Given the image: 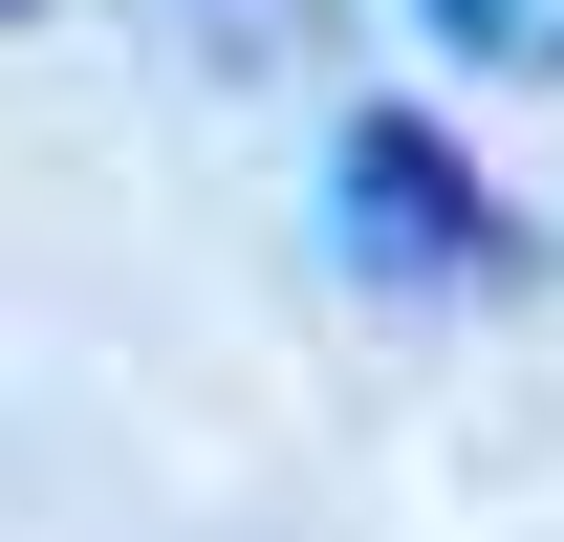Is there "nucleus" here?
Masks as SVG:
<instances>
[{
  "label": "nucleus",
  "mask_w": 564,
  "mask_h": 542,
  "mask_svg": "<svg viewBox=\"0 0 564 542\" xmlns=\"http://www.w3.org/2000/svg\"><path fill=\"white\" fill-rule=\"evenodd\" d=\"M326 239H348L369 282H413V304H478V282H521V217L456 174V131H413V109H348L326 131Z\"/></svg>",
  "instance_id": "obj_1"
},
{
  "label": "nucleus",
  "mask_w": 564,
  "mask_h": 542,
  "mask_svg": "<svg viewBox=\"0 0 564 542\" xmlns=\"http://www.w3.org/2000/svg\"><path fill=\"white\" fill-rule=\"evenodd\" d=\"M0 22H22V0H0Z\"/></svg>",
  "instance_id": "obj_4"
},
{
  "label": "nucleus",
  "mask_w": 564,
  "mask_h": 542,
  "mask_svg": "<svg viewBox=\"0 0 564 542\" xmlns=\"http://www.w3.org/2000/svg\"><path fill=\"white\" fill-rule=\"evenodd\" d=\"M413 22H434L478 87H564V0H413Z\"/></svg>",
  "instance_id": "obj_3"
},
{
  "label": "nucleus",
  "mask_w": 564,
  "mask_h": 542,
  "mask_svg": "<svg viewBox=\"0 0 564 542\" xmlns=\"http://www.w3.org/2000/svg\"><path fill=\"white\" fill-rule=\"evenodd\" d=\"M174 44L239 66V87H304V66H326V0H174Z\"/></svg>",
  "instance_id": "obj_2"
}]
</instances>
